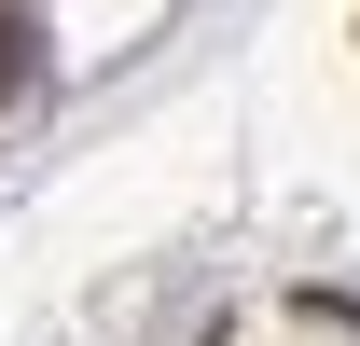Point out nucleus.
<instances>
[{"label":"nucleus","mask_w":360,"mask_h":346,"mask_svg":"<svg viewBox=\"0 0 360 346\" xmlns=\"http://www.w3.org/2000/svg\"><path fill=\"white\" fill-rule=\"evenodd\" d=\"M28 42H42V28H0V97H28V70H42Z\"/></svg>","instance_id":"1"}]
</instances>
